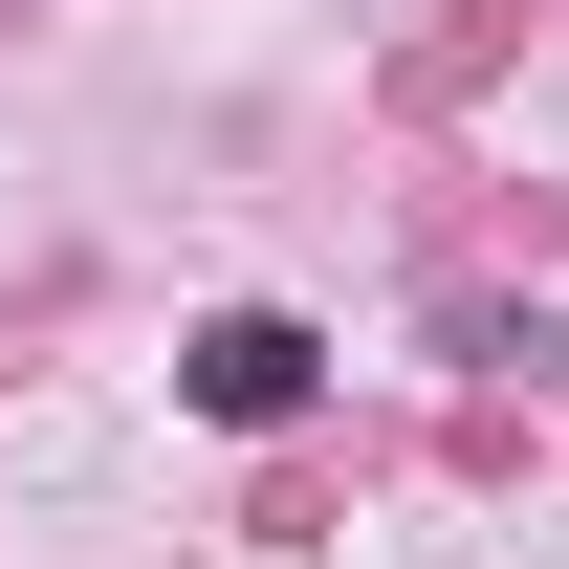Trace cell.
<instances>
[{"label":"cell","mask_w":569,"mask_h":569,"mask_svg":"<svg viewBox=\"0 0 569 569\" xmlns=\"http://www.w3.org/2000/svg\"><path fill=\"white\" fill-rule=\"evenodd\" d=\"M176 395H198L219 438H284V417H307V395H329V351H307L284 307H219L198 351H176Z\"/></svg>","instance_id":"cell-1"}]
</instances>
